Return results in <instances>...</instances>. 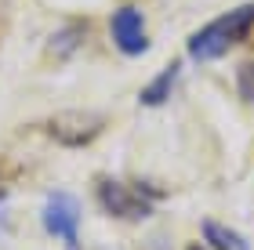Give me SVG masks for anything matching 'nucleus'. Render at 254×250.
Returning <instances> with one entry per match:
<instances>
[{"instance_id":"nucleus-10","label":"nucleus","mask_w":254,"mask_h":250,"mask_svg":"<svg viewBox=\"0 0 254 250\" xmlns=\"http://www.w3.org/2000/svg\"><path fill=\"white\" fill-rule=\"evenodd\" d=\"M0 196H4V192H0Z\"/></svg>"},{"instance_id":"nucleus-3","label":"nucleus","mask_w":254,"mask_h":250,"mask_svg":"<svg viewBox=\"0 0 254 250\" xmlns=\"http://www.w3.org/2000/svg\"><path fill=\"white\" fill-rule=\"evenodd\" d=\"M95 192H98L102 207H106L113 218H131L134 221V218H145V214L153 210V203H149L145 196H138L134 189H127L117 178H102L95 185Z\"/></svg>"},{"instance_id":"nucleus-9","label":"nucleus","mask_w":254,"mask_h":250,"mask_svg":"<svg viewBox=\"0 0 254 250\" xmlns=\"http://www.w3.org/2000/svg\"><path fill=\"white\" fill-rule=\"evenodd\" d=\"M189 250H203V247H189Z\"/></svg>"},{"instance_id":"nucleus-6","label":"nucleus","mask_w":254,"mask_h":250,"mask_svg":"<svg viewBox=\"0 0 254 250\" xmlns=\"http://www.w3.org/2000/svg\"><path fill=\"white\" fill-rule=\"evenodd\" d=\"M178 73H182V62H171L160 76H153L149 87L142 91V105H164L167 95H171V87H175V80H178Z\"/></svg>"},{"instance_id":"nucleus-4","label":"nucleus","mask_w":254,"mask_h":250,"mask_svg":"<svg viewBox=\"0 0 254 250\" xmlns=\"http://www.w3.org/2000/svg\"><path fill=\"white\" fill-rule=\"evenodd\" d=\"M76 225H80L76 200L55 192V196L44 203V229H48L55 240H62V243H76Z\"/></svg>"},{"instance_id":"nucleus-1","label":"nucleus","mask_w":254,"mask_h":250,"mask_svg":"<svg viewBox=\"0 0 254 250\" xmlns=\"http://www.w3.org/2000/svg\"><path fill=\"white\" fill-rule=\"evenodd\" d=\"M251 29H254V4L225 11V15H218L214 22H207L203 29H196L189 37V58H196V62L222 58V54L233 51Z\"/></svg>"},{"instance_id":"nucleus-5","label":"nucleus","mask_w":254,"mask_h":250,"mask_svg":"<svg viewBox=\"0 0 254 250\" xmlns=\"http://www.w3.org/2000/svg\"><path fill=\"white\" fill-rule=\"evenodd\" d=\"M48 131L62 145H87L102 131V116H95V112H62L48 123Z\"/></svg>"},{"instance_id":"nucleus-7","label":"nucleus","mask_w":254,"mask_h":250,"mask_svg":"<svg viewBox=\"0 0 254 250\" xmlns=\"http://www.w3.org/2000/svg\"><path fill=\"white\" fill-rule=\"evenodd\" d=\"M203 240L211 250H251L244 236L233 232L229 225H218V221H203Z\"/></svg>"},{"instance_id":"nucleus-2","label":"nucleus","mask_w":254,"mask_h":250,"mask_svg":"<svg viewBox=\"0 0 254 250\" xmlns=\"http://www.w3.org/2000/svg\"><path fill=\"white\" fill-rule=\"evenodd\" d=\"M109 33H113V44H117L127 58H134V54H145V51H149L145 18H142V11H138L134 4L117 7V15L109 18Z\"/></svg>"},{"instance_id":"nucleus-8","label":"nucleus","mask_w":254,"mask_h":250,"mask_svg":"<svg viewBox=\"0 0 254 250\" xmlns=\"http://www.w3.org/2000/svg\"><path fill=\"white\" fill-rule=\"evenodd\" d=\"M236 84H240V98L254 105V62H244V65H240Z\"/></svg>"}]
</instances>
